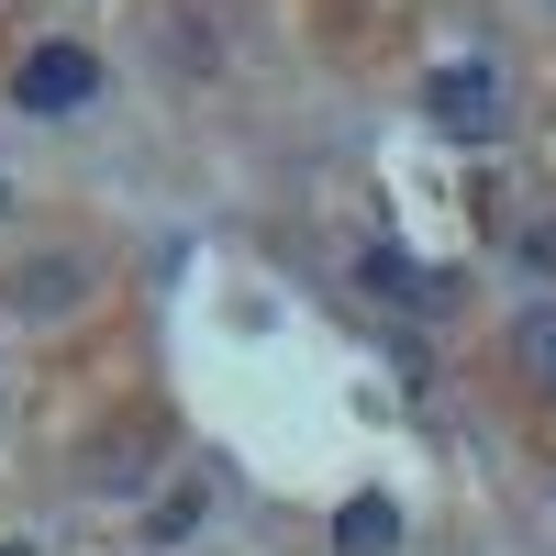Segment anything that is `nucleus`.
I'll list each match as a JSON object with an SVG mask.
<instances>
[{
  "instance_id": "f257e3e1",
  "label": "nucleus",
  "mask_w": 556,
  "mask_h": 556,
  "mask_svg": "<svg viewBox=\"0 0 556 556\" xmlns=\"http://www.w3.org/2000/svg\"><path fill=\"white\" fill-rule=\"evenodd\" d=\"M12 101H23L34 123H67V112H89V101H101V56H89V45H67V34H45V45H23Z\"/></svg>"
},
{
  "instance_id": "f03ea898",
  "label": "nucleus",
  "mask_w": 556,
  "mask_h": 556,
  "mask_svg": "<svg viewBox=\"0 0 556 556\" xmlns=\"http://www.w3.org/2000/svg\"><path fill=\"white\" fill-rule=\"evenodd\" d=\"M424 123L456 134V146H490L501 134V67H434L424 78Z\"/></svg>"
},
{
  "instance_id": "7ed1b4c3",
  "label": "nucleus",
  "mask_w": 556,
  "mask_h": 556,
  "mask_svg": "<svg viewBox=\"0 0 556 556\" xmlns=\"http://www.w3.org/2000/svg\"><path fill=\"white\" fill-rule=\"evenodd\" d=\"M390 545H401V501L390 490H356L334 513V556H390Z\"/></svg>"
},
{
  "instance_id": "20e7f679",
  "label": "nucleus",
  "mask_w": 556,
  "mask_h": 556,
  "mask_svg": "<svg viewBox=\"0 0 556 556\" xmlns=\"http://www.w3.org/2000/svg\"><path fill=\"white\" fill-rule=\"evenodd\" d=\"M356 278H367L379 301H401V312H434V301H445V278H424L401 245H367V256H356Z\"/></svg>"
},
{
  "instance_id": "39448f33",
  "label": "nucleus",
  "mask_w": 556,
  "mask_h": 556,
  "mask_svg": "<svg viewBox=\"0 0 556 556\" xmlns=\"http://www.w3.org/2000/svg\"><path fill=\"white\" fill-rule=\"evenodd\" d=\"M78 256H34L23 278H12V312H34V323H56V312H78Z\"/></svg>"
},
{
  "instance_id": "423d86ee",
  "label": "nucleus",
  "mask_w": 556,
  "mask_h": 556,
  "mask_svg": "<svg viewBox=\"0 0 556 556\" xmlns=\"http://www.w3.org/2000/svg\"><path fill=\"white\" fill-rule=\"evenodd\" d=\"M513 367H523V379H534V390H556V301L513 323Z\"/></svg>"
},
{
  "instance_id": "0eeeda50",
  "label": "nucleus",
  "mask_w": 556,
  "mask_h": 556,
  "mask_svg": "<svg viewBox=\"0 0 556 556\" xmlns=\"http://www.w3.org/2000/svg\"><path fill=\"white\" fill-rule=\"evenodd\" d=\"M0 556H34V545H0Z\"/></svg>"
}]
</instances>
